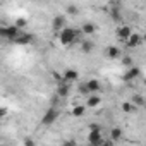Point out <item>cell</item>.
I'll return each instance as SVG.
<instances>
[{
	"label": "cell",
	"instance_id": "obj_9",
	"mask_svg": "<svg viewBox=\"0 0 146 146\" xmlns=\"http://www.w3.org/2000/svg\"><path fill=\"white\" fill-rule=\"evenodd\" d=\"M69 91H70V83H65V81L58 83V86H57V95H58L60 98H65V96L69 95Z\"/></svg>",
	"mask_w": 146,
	"mask_h": 146
},
{
	"label": "cell",
	"instance_id": "obj_22",
	"mask_svg": "<svg viewBox=\"0 0 146 146\" xmlns=\"http://www.w3.org/2000/svg\"><path fill=\"white\" fill-rule=\"evenodd\" d=\"M16 24H17L19 28H24V26H26V19H17V21H16Z\"/></svg>",
	"mask_w": 146,
	"mask_h": 146
},
{
	"label": "cell",
	"instance_id": "obj_11",
	"mask_svg": "<svg viewBox=\"0 0 146 146\" xmlns=\"http://www.w3.org/2000/svg\"><path fill=\"white\" fill-rule=\"evenodd\" d=\"M86 113V105H72V108H70V115L74 117V119H78V117H83Z\"/></svg>",
	"mask_w": 146,
	"mask_h": 146
},
{
	"label": "cell",
	"instance_id": "obj_10",
	"mask_svg": "<svg viewBox=\"0 0 146 146\" xmlns=\"http://www.w3.org/2000/svg\"><path fill=\"white\" fill-rule=\"evenodd\" d=\"M78 78H79V72L76 69H67V70H64V81L65 83H72V81H76Z\"/></svg>",
	"mask_w": 146,
	"mask_h": 146
},
{
	"label": "cell",
	"instance_id": "obj_1",
	"mask_svg": "<svg viewBox=\"0 0 146 146\" xmlns=\"http://www.w3.org/2000/svg\"><path fill=\"white\" fill-rule=\"evenodd\" d=\"M78 36H79V31H78V29H74V28H67V26H65V28L58 33L57 38H58L60 45L67 48V46H70L72 43L78 40Z\"/></svg>",
	"mask_w": 146,
	"mask_h": 146
},
{
	"label": "cell",
	"instance_id": "obj_20",
	"mask_svg": "<svg viewBox=\"0 0 146 146\" xmlns=\"http://www.w3.org/2000/svg\"><path fill=\"white\" fill-rule=\"evenodd\" d=\"M91 48H93L91 41H86V40H84V41L81 43V50H83L84 53H90V52H91Z\"/></svg>",
	"mask_w": 146,
	"mask_h": 146
},
{
	"label": "cell",
	"instance_id": "obj_15",
	"mask_svg": "<svg viewBox=\"0 0 146 146\" xmlns=\"http://www.w3.org/2000/svg\"><path fill=\"white\" fill-rule=\"evenodd\" d=\"M14 41H16L17 45H29V43L33 41V35H29V33H21Z\"/></svg>",
	"mask_w": 146,
	"mask_h": 146
},
{
	"label": "cell",
	"instance_id": "obj_8",
	"mask_svg": "<svg viewBox=\"0 0 146 146\" xmlns=\"http://www.w3.org/2000/svg\"><path fill=\"white\" fill-rule=\"evenodd\" d=\"M52 28H53L55 33H60V31L65 28V17H64V16H55V17L52 19Z\"/></svg>",
	"mask_w": 146,
	"mask_h": 146
},
{
	"label": "cell",
	"instance_id": "obj_16",
	"mask_svg": "<svg viewBox=\"0 0 146 146\" xmlns=\"http://www.w3.org/2000/svg\"><path fill=\"white\" fill-rule=\"evenodd\" d=\"M105 55H107L110 60H115V58H119V57H120V50H119L117 46H107Z\"/></svg>",
	"mask_w": 146,
	"mask_h": 146
},
{
	"label": "cell",
	"instance_id": "obj_5",
	"mask_svg": "<svg viewBox=\"0 0 146 146\" xmlns=\"http://www.w3.org/2000/svg\"><path fill=\"white\" fill-rule=\"evenodd\" d=\"M143 41H144V36H143V35H139V33H132V35L127 38L125 46H129V48H137Z\"/></svg>",
	"mask_w": 146,
	"mask_h": 146
},
{
	"label": "cell",
	"instance_id": "obj_19",
	"mask_svg": "<svg viewBox=\"0 0 146 146\" xmlns=\"http://www.w3.org/2000/svg\"><path fill=\"white\" fill-rule=\"evenodd\" d=\"M132 110H134V103H132V102H124V103H122V112L131 113Z\"/></svg>",
	"mask_w": 146,
	"mask_h": 146
},
{
	"label": "cell",
	"instance_id": "obj_3",
	"mask_svg": "<svg viewBox=\"0 0 146 146\" xmlns=\"http://www.w3.org/2000/svg\"><path fill=\"white\" fill-rule=\"evenodd\" d=\"M88 143L93 144V146L103 144V143H105L103 137H102V132H100V127H98V125H96V127H91V132L88 134Z\"/></svg>",
	"mask_w": 146,
	"mask_h": 146
},
{
	"label": "cell",
	"instance_id": "obj_6",
	"mask_svg": "<svg viewBox=\"0 0 146 146\" xmlns=\"http://www.w3.org/2000/svg\"><path fill=\"white\" fill-rule=\"evenodd\" d=\"M132 35V29H131V26H127V24H120L119 28H117V38L120 40V41H127V38Z\"/></svg>",
	"mask_w": 146,
	"mask_h": 146
},
{
	"label": "cell",
	"instance_id": "obj_14",
	"mask_svg": "<svg viewBox=\"0 0 146 146\" xmlns=\"http://www.w3.org/2000/svg\"><path fill=\"white\" fill-rule=\"evenodd\" d=\"M100 103H102V98L98 96V93H91L86 100V107H90V108H96Z\"/></svg>",
	"mask_w": 146,
	"mask_h": 146
},
{
	"label": "cell",
	"instance_id": "obj_25",
	"mask_svg": "<svg viewBox=\"0 0 146 146\" xmlns=\"http://www.w3.org/2000/svg\"><path fill=\"white\" fill-rule=\"evenodd\" d=\"M143 36H144V41H146V33H144V35H143Z\"/></svg>",
	"mask_w": 146,
	"mask_h": 146
},
{
	"label": "cell",
	"instance_id": "obj_23",
	"mask_svg": "<svg viewBox=\"0 0 146 146\" xmlns=\"http://www.w3.org/2000/svg\"><path fill=\"white\" fill-rule=\"evenodd\" d=\"M67 12H70V14H74V16H76V14H78V9H76L74 5H70V7H67Z\"/></svg>",
	"mask_w": 146,
	"mask_h": 146
},
{
	"label": "cell",
	"instance_id": "obj_18",
	"mask_svg": "<svg viewBox=\"0 0 146 146\" xmlns=\"http://www.w3.org/2000/svg\"><path fill=\"white\" fill-rule=\"evenodd\" d=\"M132 103H134V107H144L146 98H143L141 95H134V96H132Z\"/></svg>",
	"mask_w": 146,
	"mask_h": 146
},
{
	"label": "cell",
	"instance_id": "obj_2",
	"mask_svg": "<svg viewBox=\"0 0 146 146\" xmlns=\"http://www.w3.org/2000/svg\"><path fill=\"white\" fill-rule=\"evenodd\" d=\"M23 31H21V28L17 26V24H12V26H2V29H0V35H2L4 38H7V40H16L19 35H21Z\"/></svg>",
	"mask_w": 146,
	"mask_h": 146
},
{
	"label": "cell",
	"instance_id": "obj_17",
	"mask_svg": "<svg viewBox=\"0 0 146 146\" xmlns=\"http://www.w3.org/2000/svg\"><path fill=\"white\" fill-rule=\"evenodd\" d=\"M122 136H124L122 129H119V127H113V129H110V141H112V143H117V141H120V139H122Z\"/></svg>",
	"mask_w": 146,
	"mask_h": 146
},
{
	"label": "cell",
	"instance_id": "obj_21",
	"mask_svg": "<svg viewBox=\"0 0 146 146\" xmlns=\"http://www.w3.org/2000/svg\"><path fill=\"white\" fill-rule=\"evenodd\" d=\"M122 64L127 65V67H131V65H132V60H131L129 57H122Z\"/></svg>",
	"mask_w": 146,
	"mask_h": 146
},
{
	"label": "cell",
	"instance_id": "obj_24",
	"mask_svg": "<svg viewBox=\"0 0 146 146\" xmlns=\"http://www.w3.org/2000/svg\"><path fill=\"white\" fill-rule=\"evenodd\" d=\"M24 144H28V146H33V144H35V141H33V139H26V141H24Z\"/></svg>",
	"mask_w": 146,
	"mask_h": 146
},
{
	"label": "cell",
	"instance_id": "obj_4",
	"mask_svg": "<svg viewBox=\"0 0 146 146\" xmlns=\"http://www.w3.org/2000/svg\"><path fill=\"white\" fill-rule=\"evenodd\" d=\"M58 119V110L57 108H48L46 112H45V115H43V119H41V122L45 124V125H50V124H53L55 120Z\"/></svg>",
	"mask_w": 146,
	"mask_h": 146
},
{
	"label": "cell",
	"instance_id": "obj_12",
	"mask_svg": "<svg viewBox=\"0 0 146 146\" xmlns=\"http://www.w3.org/2000/svg\"><path fill=\"white\" fill-rule=\"evenodd\" d=\"M81 33H83V36H91V35L96 33V26H95L93 23H83Z\"/></svg>",
	"mask_w": 146,
	"mask_h": 146
},
{
	"label": "cell",
	"instance_id": "obj_7",
	"mask_svg": "<svg viewBox=\"0 0 146 146\" xmlns=\"http://www.w3.org/2000/svg\"><path fill=\"white\" fill-rule=\"evenodd\" d=\"M141 76V70H139V67H134V65H131L125 72H124V81H134V79H137Z\"/></svg>",
	"mask_w": 146,
	"mask_h": 146
},
{
	"label": "cell",
	"instance_id": "obj_13",
	"mask_svg": "<svg viewBox=\"0 0 146 146\" xmlns=\"http://www.w3.org/2000/svg\"><path fill=\"white\" fill-rule=\"evenodd\" d=\"M86 86H88L90 95H91V93H98V91L102 90V83H100L98 79H88V81H86Z\"/></svg>",
	"mask_w": 146,
	"mask_h": 146
},
{
	"label": "cell",
	"instance_id": "obj_26",
	"mask_svg": "<svg viewBox=\"0 0 146 146\" xmlns=\"http://www.w3.org/2000/svg\"><path fill=\"white\" fill-rule=\"evenodd\" d=\"M144 110H146V103H144Z\"/></svg>",
	"mask_w": 146,
	"mask_h": 146
}]
</instances>
